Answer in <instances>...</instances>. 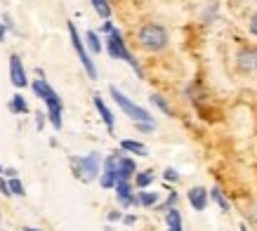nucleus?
Masks as SVG:
<instances>
[{
  "instance_id": "7c9ffc66",
  "label": "nucleus",
  "mask_w": 257,
  "mask_h": 231,
  "mask_svg": "<svg viewBox=\"0 0 257 231\" xmlns=\"http://www.w3.org/2000/svg\"><path fill=\"white\" fill-rule=\"evenodd\" d=\"M3 175H8V177H15L17 170H15V168H5V170H3Z\"/></svg>"
},
{
  "instance_id": "c9c22d12",
  "label": "nucleus",
  "mask_w": 257,
  "mask_h": 231,
  "mask_svg": "<svg viewBox=\"0 0 257 231\" xmlns=\"http://www.w3.org/2000/svg\"><path fill=\"white\" fill-rule=\"evenodd\" d=\"M241 231H248V229H245V226H241Z\"/></svg>"
},
{
  "instance_id": "2f4dec72",
  "label": "nucleus",
  "mask_w": 257,
  "mask_h": 231,
  "mask_svg": "<svg viewBox=\"0 0 257 231\" xmlns=\"http://www.w3.org/2000/svg\"><path fill=\"white\" fill-rule=\"evenodd\" d=\"M5 36H8V26H3V24H0V43L5 40Z\"/></svg>"
},
{
  "instance_id": "6ab92c4d",
  "label": "nucleus",
  "mask_w": 257,
  "mask_h": 231,
  "mask_svg": "<svg viewBox=\"0 0 257 231\" xmlns=\"http://www.w3.org/2000/svg\"><path fill=\"white\" fill-rule=\"evenodd\" d=\"M158 203V193L156 191H140V205L144 208H151Z\"/></svg>"
},
{
  "instance_id": "4468645a",
  "label": "nucleus",
  "mask_w": 257,
  "mask_h": 231,
  "mask_svg": "<svg viewBox=\"0 0 257 231\" xmlns=\"http://www.w3.org/2000/svg\"><path fill=\"white\" fill-rule=\"evenodd\" d=\"M120 149H123V151H130V154H137V156H149L147 147H144L142 142H135V139H123V142H120Z\"/></svg>"
},
{
  "instance_id": "393cba45",
  "label": "nucleus",
  "mask_w": 257,
  "mask_h": 231,
  "mask_svg": "<svg viewBox=\"0 0 257 231\" xmlns=\"http://www.w3.org/2000/svg\"><path fill=\"white\" fill-rule=\"evenodd\" d=\"M163 177H165V182H179V175H177V170L175 168H165Z\"/></svg>"
},
{
  "instance_id": "2eb2a0df",
  "label": "nucleus",
  "mask_w": 257,
  "mask_h": 231,
  "mask_svg": "<svg viewBox=\"0 0 257 231\" xmlns=\"http://www.w3.org/2000/svg\"><path fill=\"white\" fill-rule=\"evenodd\" d=\"M210 198L219 205V210H224V212H229V210H231L229 200H226V196L222 193V189H219V186H212V189H210Z\"/></svg>"
},
{
  "instance_id": "20e7f679",
  "label": "nucleus",
  "mask_w": 257,
  "mask_h": 231,
  "mask_svg": "<svg viewBox=\"0 0 257 231\" xmlns=\"http://www.w3.org/2000/svg\"><path fill=\"white\" fill-rule=\"evenodd\" d=\"M73 168H76V177H78L80 182H85V184L87 182H94L101 172V154L92 151V154L83 156V158H76V161H73Z\"/></svg>"
},
{
  "instance_id": "1a4fd4ad",
  "label": "nucleus",
  "mask_w": 257,
  "mask_h": 231,
  "mask_svg": "<svg viewBox=\"0 0 257 231\" xmlns=\"http://www.w3.org/2000/svg\"><path fill=\"white\" fill-rule=\"evenodd\" d=\"M10 78H12V85L15 87H26V71H24V64H22V57L12 54L10 57Z\"/></svg>"
},
{
  "instance_id": "bb28decb",
  "label": "nucleus",
  "mask_w": 257,
  "mask_h": 231,
  "mask_svg": "<svg viewBox=\"0 0 257 231\" xmlns=\"http://www.w3.org/2000/svg\"><path fill=\"white\" fill-rule=\"evenodd\" d=\"M250 33H252V36H257V12L252 15V19H250Z\"/></svg>"
},
{
  "instance_id": "f8f14e48",
  "label": "nucleus",
  "mask_w": 257,
  "mask_h": 231,
  "mask_svg": "<svg viewBox=\"0 0 257 231\" xmlns=\"http://www.w3.org/2000/svg\"><path fill=\"white\" fill-rule=\"evenodd\" d=\"M137 172V165H135L133 158H120V165H118V182H130Z\"/></svg>"
},
{
  "instance_id": "423d86ee",
  "label": "nucleus",
  "mask_w": 257,
  "mask_h": 231,
  "mask_svg": "<svg viewBox=\"0 0 257 231\" xmlns=\"http://www.w3.org/2000/svg\"><path fill=\"white\" fill-rule=\"evenodd\" d=\"M69 36H71V45H73V50H76V54H78L80 64H83V69H85V73L90 78H97V69H94L92 59H90V54H87L85 45H83V40H80L78 31H76V24L69 22Z\"/></svg>"
},
{
  "instance_id": "b1692460",
  "label": "nucleus",
  "mask_w": 257,
  "mask_h": 231,
  "mask_svg": "<svg viewBox=\"0 0 257 231\" xmlns=\"http://www.w3.org/2000/svg\"><path fill=\"white\" fill-rule=\"evenodd\" d=\"M10 189H12V193H17V196H24V193H26V191H24V184L17 177L10 179Z\"/></svg>"
},
{
  "instance_id": "7ed1b4c3",
  "label": "nucleus",
  "mask_w": 257,
  "mask_h": 231,
  "mask_svg": "<svg viewBox=\"0 0 257 231\" xmlns=\"http://www.w3.org/2000/svg\"><path fill=\"white\" fill-rule=\"evenodd\" d=\"M109 92H111V97H113V101H116L118 106H120V111H123L125 116H130L135 123H154V116L149 113L147 108H142V106H137L135 101H130L127 97H125L120 90H118L116 85H111L109 87Z\"/></svg>"
},
{
  "instance_id": "f3484780",
  "label": "nucleus",
  "mask_w": 257,
  "mask_h": 231,
  "mask_svg": "<svg viewBox=\"0 0 257 231\" xmlns=\"http://www.w3.org/2000/svg\"><path fill=\"white\" fill-rule=\"evenodd\" d=\"M151 182H154V170H144V172L135 175V184L140 186V189H147Z\"/></svg>"
},
{
  "instance_id": "9b49d317",
  "label": "nucleus",
  "mask_w": 257,
  "mask_h": 231,
  "mask_svg": "<svg viewBox=\"0 0 257 231\" xmlns=\"http://www.w3.org/2000/svg\"><path fill=\"white\" fill-rule=\"evenodd\" d=\"M189 203H191V208L203 212L205 205H208V191L203 189V186H194V189H189Z\"/></svg>"
},
{
  "instance_id": "aec40b11",
  "label": "nucleus",
  "mask_w": 257,
  "mask_h": 231,
  "mask_svg": "<svg viewBox=\"0 0 257 231\" xmlns=\"http://www.w3.org/2000/svg\"><path fill=\"white\" fill-rule=\"evenodd\" d=\"M165 222H168V226H182V215H179L177 208H172L165 212Z\"/></svg>"
},
{
  "instance_id": "412c9836",
  "label": "nucleus",
  "mask_w": 257,
  "mask_h": 231,
  "mask_svg": "<svg viewBox=\"0 0 257 231\" xmlns=\"http://www.w3.org/2000/svg\"><path fill=\"white\" fill-rule=\"evenodd\" d=\"M87 47H90V50H92L94 54H99L101 52V43H99V36H97V33L94 31H87Z\"/></svg>"
},
{
  "instance_id": "f704fd0d",
  "label": "nucleus",
  "mask_w": 257,
  "mask_h": 231,
  "mask_svg": "<svg viewBox=\"0 0 257 231\" xmlns=\"http://www.w3.org/2000/svg\"><path fill=\"white\" fill-rule=\"evenodd\" d=\"M24 231H40V229H31V226H26V229H24Z\"/></svg>"
},
{
  "instance_id": "f03ea898",
  "label": "nucleus",
  "mask_w": 257,
  "mask_h": 231,
  "mask_svg": "<svg viewBox=\"0 0 257 231\" xmlns=\"http://www.w3.org/2000/svg\"><path fill=\"white\" fill-rule=\"evenodd\" d=\"M137 40L147 52H161L168 45V31L158 24H144L137 33Z\"/></svg>"
},
{
  "instance_id": "72a5a7b5",
  "label": "nucleus",
  "mask_w": 257,
  "mask_h": 231,
  "mask_svg": "<svg viewBox=\"0 0 257 231\" xmlns=\"http://www.w3.org/2000/svg\"><path fill=\"white\" fill-rule=\"evenodd\" d=\"M168 231H182V226H170Z\"/></svg>"
},
{
  "instance_id": "f257e3e1",
  "label": "nucleus",
  "mask_w": 257,
  "mask_h": 231,
  "mask_svg": "<svg viewBox=\"0 0 257 231\" xmlns=\"http://www.w3.org/2000/svg\"><path fill=\"white\" fill-rule=\"evenodd\" d=\"M38 80H33V92L38 94V99L45 101L47 106V118H50V123H52V128H55L57 132L62 130V99H59V94L47 85V80L43 78V71L38 69Z\"/></svg>"
},
{
  "instance_id": "a878e982",
  "label": "nucleus",
  "mask_w": 257,
  "mask_h": 231,
  "mask_svg": "<svg viewBox=\"0 0 257 231\" xmlns=\"http://www.w3.org/2000/svg\"><path fill=\"white\" fill-rule=\"evenodd\" d=\"M0 193L3 196H12V189H10V182H5V179L0 177Z\"/></svg>"
},
{
  "instance_id": "0eeeda50",
  "label": "nucleus",
  "mask_w": 257,
  "mask_h": 231,
  "mask_svg": "<svg viewBox=\"0 0 257 231\" xmlns=\"http://www.w3.org/2000/svg\"><path fill=\"white\" fill-rule=\"evenodd\" d=\"M120 154H111L106 161H104V170H101V177H99V184L104 189H116V182H118V165H120Z\"/></svg>"
},
{
  "instance_id": "5701e85b",
  "label": "nucleus",
  "mask_w": 257,
  "mask_h": 231,
  "mask_svg": "<svg viewBox=\"0 0 257 231\" xmlns=\"http://www.w3.org/2000/svg\"><path fill=\"white\" fill-rule=\"evenodd\" d=\"M175 203H177V193H175V191H170V196H168V200H165L163 205H158V210H165V212H168V210H172V208H175Z\"/></svg>"
},
{
  "instance_id": "ddd939ff",
  "label": "nucleus",
  "mask_w": 257,
  "mask_h": 231,
  "mask_svg": "<svg viewBox=\"0 0 257 231\" xmlns=\"http://www.w3.org/2000/svg\"><path fill=\"white\" fill-rule=\"evenodd\" d=\"M94 106H97V111H99V116H101V121H104V125L109 128V132H113V113L109 111V106L101 101V97L99 94H94Z\"/></svg>"
},
{
  "instance_id": "6e6552de",
  "label": "nucleus",
  "mask_w": 257,
  "mask_h": 231,
  "mask_svg": "<svg viewBox=\"0 0 257 231\" xmlns=\"http://www.w3.org/2000/svg\"><path fill=\"white\" fill-rule=\"evenodd\" d=\"M236 66L243 73L257 71V47H243L241 52L236 54Z\"/></svg>"
},
{
  "instance_id": "a211bd4d",
  "label": "nucleus",
  "mask_w": 257,
  "mask_h": 231,
  "mask_svg": "<svg viewBox=\"0 0 257 231\" xmlns=\"http://www.w3.org/2000/svg\"><path fill=\"white\" fill-rule=\"evenodd\" d=\"M92 8H94V12H97L101 19H109V17H111L109 0H92Z\"/></svg>"
},
{
  "instance_id": "39448f33",
  "label": "nucleus",
  "mask_w": 257,
  "mask_h": 231,
  "mask_svg": "<svg viewBox=\"0 0 257 231\" xmlns=\"http://www.w3.org/2000/svg\"><path fill=\"white\" fill-rule=\"evenodd\" d=\"M106 50H109V54L113 57V59H123V62L130 64V66L135 69V73H137L140 78L144 76V73H142V66L137 64V59H135L133 54H130V50L125 47L120 31H116V29H113V33H109V38H106Z\"/></svg>"
},
{
  "instance_id": "e433bc0d",
  "label": "nucleus",
  "mask_w": 257,
  "mask_h": 231,
  "mask_svg": "<svg viewBox=\"0 0 257 231\" xmlns=\"http://www.w3.org/2000/svg\"><path fill=\"white\" fill-rule=\"evenodd\" d=\"M0 175H3V165H0Z\"/></svg>"
},
{
  "instance_id": "9d476101",
  "label": "nucleus",
  "mask_w": 257,
  "mask_h": 231,
  "mask_svg": "<svg viewBox=\"0 0 257 231\" xmlns=\"http://www.w3.org/2000/svg\"><path fill=\"white\" fill-rule=\"evenodd\" d=\"M116 198L123 208H130L135 205V193H133V186L130 182H116Z\"/></svg>"
},
{
  "instance_id": "473e14b6",
  "label": "nucleus",
  "mask_w": 257,
  "mask_h": 231,
  "mask_svg": "<svg viewBox=\"0 0 257 231\" xmlns=\"http://www.w3.org/2000/svg\"><path fill=\"white\" fill-rule=\"evenodd\" d=\"M36 125H38V130H43V125H45V116H38V121H36Z\"/></svg>"
},
{
  "instance_id": "4be33fe9",
  "label": "nucleus",
  "mask_w": 257,
  "mask_h": 231,
  "mask_svg": "<svg viewBox=\"0 0 257 231\" xmlns=\"http://www.w3.org/2000/svg\"><path fill=\"white\" fill-rule=\"evenodd\" d=\"M151 104L161 108V111H163L165 116H170V106H168V101H165L163 97H161V94H151Z\"/></svg>"
},
{
  "instance_id": "dca6fc26",
  "label": "nucleus",
  "mask_w": 257,
  "mask_h": 231,
  "mask_svg": "<svg viewBox=\"0 0 257 231\" xmlns=\"http://www.w3.org/2000/svg\"><path fill=\"white\" fill-rule=\"evenodd\" d=\"M10 111H15V113H29V104H26V99H24L22 94H15V97H12Z\"/></svg>"
},
{
  "instance_id": "c85d7f7f",
  "label": "nucleus",
  "mask_w": 257,
  "mask_h": 231,
  "mask_svg": "<svg viewBox=\"0 0 257 231\" xmlns=\"http://www.w3.org/2000/svg\"><path fill=\"white\" fill-rule=\"evenodd\" d=\"M137 128L142 132H149V130H154V123H137Z\"/></svg>"
},
{
  "instance_id": "cd10ccee",
  "label": "nucleus",
  "mask_w": 257,
  "mask_h": 231,
  "mask_svg": "<svg viewBox=\"0 0 257 231\" xmlns=\"http://www.w3.org/2000/svg\"><path fill=\"white\" fill-rule=\"evenodd\" d=\"M118 219H123V212H118V210L109 212V222H118Z\"/></svg>"
},
{
  "instance_id": "c756f323",
  "label": "nucleus",
  "mask_w": 257,
  "mask_h": 231,
  "mask_svg": "<svg viewBox=\"0 0 257 231\" xmlns=\"http://www.w3.org/2000/svg\"><path fill=\"white\" fill-rule=\"evenodd\" d=\"M123 222H125V224H135V222H137V217H135V215H125Z\"/></svg>"
}]
</instances>
